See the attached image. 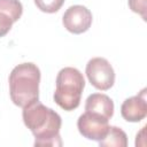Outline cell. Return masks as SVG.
I'll use <instances>...</instances> for the list:
<instances>
[{"mask_svg":"<svg viewBox=\"0 0 147 147\" xmlns=\"http://www.w3.org/2000/svg\"><path fill=\"white\" fill-rule=\"evenodd\" d=\"M22 117L25 126L34 136V146H61V116L53 109L34 101L23 108Z\"/></svg>","mask_w":147,"mask_h":147,"instance_id":"cell-1","label":"cell"},{"mask_svg":"<svg viewBox=\"0 0 147 147\" xmlns=\"http://www.w3.org/2000/svg\"><path fill=\"white\" fill-rule=\"evenodd\" d=\"M9 94L14 105L24 108L39 100L40 70L31 62L16 65L9 75Z\"/></svg>","mask_w":147,"mask_h":147,"instance_id":"cell-2","label":"cell"},{"mask_svg":"<svg viewBox=\"0 0 147 147\" xmlns=\"http://www.w3.org/2000/svg\"><path fill=\"white\" fill-rule=\"evenodd\" d=\"M85 79L83 74L72 67L61 69L56 76L54 101L63 110L71 111L80 103Z\"/></svg>","mask_w":147,"mask_h":147,"instance_id":"cell-3","label":"cell"},{"mask_svg":"<svg viewBox=\"0 0 147 147\" xmlns=\"http://www.w3.org/2000/svg\"><path fill=\"white\" fill-rule=\"evenodd\" d=\"M90 83L100 91L109 90L115 83V71L111 64L103 57L91 59L85 69Z\"/></svg>","mask_w":147,"mask_h":147,"instance_id":"cell-4","label":"cell"},{"mask_svg":"<svg viewBox=\"0 0 147 147\" xmlns=\"http://www.w3.org/2000/svg\"><path fill=\"white\" fill-rule=\"evenodd\" d=\"M108 118L103 117L102 115L91 113V111H85L82 114L77 121V127L79 133L88 139V140H94V141H100L103 139L106 136L109 124H108Z\"/></svg>","mask_w":147,"mask_h":147,"instance_id":"cell-5","label":"cell"},{"mask_svg":"<svg viewBox=\"0 0 147 147\" xmlns=\"http://www.w3.org/2000/svg\"><path fill=\"white\" fill-rule=\"evenodd\" d=\"M92 13L85 6L74 5L70 6L63 14L62 23L64 28L75 34L87 31L92 24Z\"/></svg>","mask_w":147,"mask_h":147,"instance_id":"cell-6","label":"cell"},{"mask_svg":"<svg viewBox=\"0 0 147 147\" xmlns=\"http://www.w3.org/2000/svg\"><path fill=\"white\" fill-rule=\"evenodd\" d=\"M122 117L132 123L140 122L147 116V101H146V88L139 94L127 98L121 106Z\"/></svg>","mask_w":147,"mask_h":147,"instance_id":"cell-7","label":"cell"},{"mask_svg":"<svg viewBox=\"0 0 147 147\" xmlns=\"http://www.w3.org/2000/svg\"><path fill=\"white\" fill-rule=\"evenodd\" d=\"M23 13L22 3L18 0H0V38L5 37L17 22Z\"/></svg>","mask_w":147,"mask_h":147,"instance_id":"cell-8","label":"cell"},{"mask_svg":"<svg viewBox=\"0 0 147 147\" xmlns=\"http://www.w3.org/2000/svg\"><path fill=\"white\" fill-rule=\"evenodd\" d=\"M85 111L95 113L110 119L114 115V102L113 100L102 93H92L87 96L85 102Z\"/></svg>","mask_w":147,"mask_h":147,"instance_id":"cell-9","label":"cell"},{"mask_svg":"<svg viewBox=\"0 0 147 147\" xmlns=\"http://www.w3.org/2000/svg\"><path fill=\"white\" fill-rule=\"evenodd\" d=\"M99 145L102 147H126L127 137L126 133L117 126H109L106 136L102 140L99 141Z\"/></svg>","mask_w":147,"mask_h":147,"instance_id":"cell-10","label":"cell"},{"mask_svg":"<svg viewBox=\"0 0 147 147\" xmlns=\"http://www.w3.org/2000/svg\"><path fill=\"white\" fill-rule=\"evenodd\" d=\"M34 3L41 11L53 14L56 13L62 7L64 0H34Z\"/></svg>","mask_w":147,"mask_h":147,"instance_id":"cell-11","label":"cell"},{"mask_svg":"<svg viewBox=\"0 0 147 147\" xmlns=\"http://www.w3.org/2000/svg\"><path fill=\"white\" fill-rule=\"evenodd\" d=\"M129 7L132 11L140 14L146 20V0H129Z\"/></svg>","mask_w":147,"mask_h":147,"instance_id":"cell-12","label":"cell"}]
</instances>
